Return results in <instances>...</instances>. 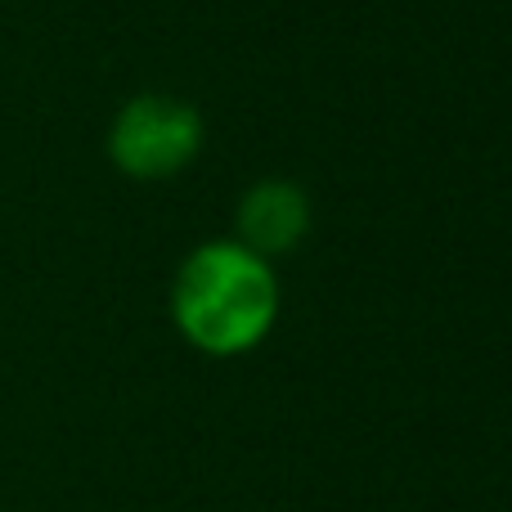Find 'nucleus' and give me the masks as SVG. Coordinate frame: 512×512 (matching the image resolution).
Listing matches in <instances>:
<instances>
[{
    "instance_id": "f257e3e1",
    "label": "nucleus",
    "mask_w": 512,
    "mask_h": 512,
    "mask_svg": "<svg viewBox=\"0 0 512 512\" xmlns=\"http://www.w3.org/2000/svg\"><path fill=\"white\" fill-rule=\"evenodd\" d=\"M171 324L212 360L248 355L274 333L283 310V288L274 261L243 248L239 239H207L185 252L171 274Z\"/></svg>"
},
{
    "instance_id": "7ed1b4c3",
    "label": "nucleus",
    "mask_w": 512,
    "mask_h": 512,
    "mask_svg": "<svg viewBox=\"0 0 512 512\" xmlns=\"http://www.w3.org/2000/svg\"><path fill=\"white\" fill-rule=\"evenodd\" d=\"M315 221V207L310 194L288 176H261L256 185L243 189L239 207H234V234L243 248H252L265 261H279V256L297 252L310 234Z\"/></svg>"
},
{
    "instance_id": "f03ea898",
    "label": "nucleus",
    "mask_w": 512,
    "mask_h": 512,
    "mask_svg": "<svg viewBox=\"0 0 512 512\" xmlns=\"http://www.w3.org/2000/svg\"><path fill=\"white\" fill-rule=\"evenodd\" d=\"M203 144H207L203 113L189 99L162 95V90L131 95L113 113L104 135L113 171L126 180H140V185H158V180L180 176L189 162H198Z\"/></svg>"
}]
</instances>
